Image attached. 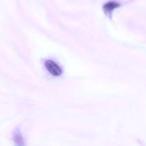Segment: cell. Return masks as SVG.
Instances as JSON below:
<instances>
[{"label": "cell", "instance_id": "3", "mask_svg": "<svg viewBox=\"0 0 146 146\" xmlns=\"http://www.w3.org/2000/svg\"><path fill=\"white\" fill-rule=\"evenodd\" d=\"M13 141L15 146H26L25 140L19 128L15 129L13 133Z\"/></svg>", "mask_w": 146, "mask_h": 146}, {"label": "cell", "instance_id": "1", "mask_svg": "<svg viewBox=\"0 0 146 146\" xmlns=\"http://www.w3.org/2000/svg\"><path fill=\"white\" fill-rule=\"evenodd\" d=\"M44 65L47 71L54 76H60L62 73V70L60 68V66L52 60H46Z\"/></svg>", "mask_w": 146, "mask_h": 146}, {"label": "cell", "instance_id": "2", "mask_svg": "<svg viewBox=\"0 0 146 146\" xmlns=\"http://www.w3.org/2000/svg\"><path fill=\"white\" fill-rule=\"evenodd\" d=\"M120 7V5L118 2H115V1H109L103 5L104 12L107 16L111 17L113 11L117 8Z\"/></svg>", "mask_w": 146, "mask_h": 146}]
</instances>
